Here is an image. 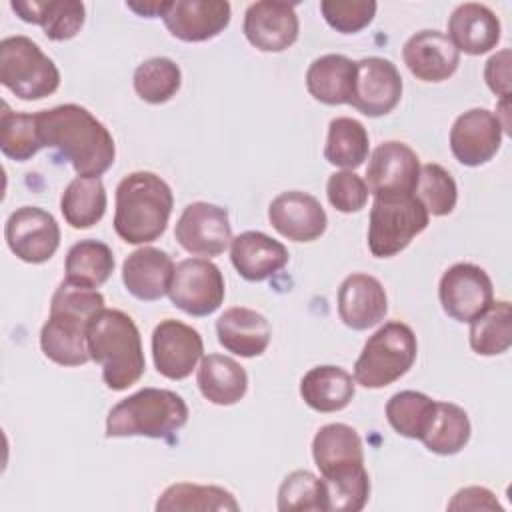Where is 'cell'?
Listing matches in <instances>:
<instances>
[{
  "label": "cell",
  "mask_w": 512,
  "mask_h": 512,
  "mask_svg": "<svg viewBox=\"0 0 512 512\" xmlns=\"http://www.w3.org/2000/svg\"><path fill=\"white\" fill-rule=\"evenodd\" d=\"M188 422V406L180 394L164 388H142L120 400L106 418L108 438H170Z\"/></svg>",
  "instance_id": "8992f818"
},
{
  "label": "cell",
  "mask_w": 512,
  "mask_h": 512,
  "mask_svg": "<svg viewBox=\"0 0 512 512\" xmlns=\"http://www.w3.org/2000/svg\"><path fill=\"white\" fill-rule=\"evenodd\" d=\"M156 510H240L234 494L220 486H202L192 482H178L168 486L156 500Z\"/></svg>",
  "instance_id": "d590c367"
},
{
  "label": "cell",
  "mask_w": 512,
  "mask_h": 512,
  "mask_svg": "<svg viewBox=\"0 0 512 512\" xmlns=\"http://www.w3.org/2000/svg\"><path fill=\"white\" fill-rule=\"evenodd\" d=\"M10 8L20 20L38 24L48 40L64 42L84 26L86 8L78 0H12Z\"/></svg>",
  "instance_id": "4316f807"
},
{
  "label": "cell",
  "mask_w": 512,
  "mask_h": 512,
  "mask_svg": "<svg viewBox=\"0 0 512 512\" xmlns=\"http://www.w3.org/2000/svg\"><path fill=\"white\" fill-rule=\"evenodd\" d=\"M312 456L328 486V510H362L370 496V478L358 432L342 422L322 426L312 440Z\"/></svg>",
  "instance_id": "7a4b0ae2"
},
{
  "label": "cell",
  "mask_w": 512,
  "mask_h": 512,
  "mask_svg": "<svg viewBox=\"0 0 512 512\" xmlns=\"http://www.w3.org/2000/svg\"><path fill=\"white\" fill-rule=\"evenodd\" d=\"M414 196L422 202L428 214L446 216L456 206L458 188L452 174L446 168L430 162L420 166V176L414 188Z\"/></svg>",
  "instance_id": "60d3db41"
},
{
  "label": "cell",
  "mask_w": 512,
  "mask_h": 512,
  "mask_svg": "<svg viewBox=\"0 0 512 512\" xmlns=\"http://www.w3.org/2000/svg\"><path fill=\"white\" fill-rule=\"evenodd\" d=\"M388 312L386 290L370 274H350L338 288V316L352 330H368Z\"/></svg>",
  "instance_id": "7402d4cb"
},
{
  "label": "cell",
  "mask_w": 512,
  "mask_h": 512,
  "mask_svg": "<svg viewBox=\"0 0 512 512\" xmlns=\"http://www.w3.org/2000/svg\"><path fill=\"white\" fill-rule=\"evenodd\" d=\"M446 36L458 52L480 56L500 42V20L488 6L464 2L450 14Z\"/></svg>",
  "instance_id": "d4e9b609"
},
{
  "label": "cell",
  "mask_w": 512,
  "mask_h": 512,
  "mask_svg": "<svg viewBox=\"0 0 512 512\" xmlns=\"http://www.w3.org/2000/svg\"><path fill=\"white\" fill-rule=\"evenodd\" d=\"M172 206L166 180L148 170L132 172L116 186L114 230L126 244L154 242L164 234Z\"/></svg>",
  "instance_id": "5b68a950"
},
{
  "label": "cell",
  "mask_w": 512,
  "mask_h": 512,
  "mask_svg": "<svg viewBox=\"0 0 512 512\" xmlns=\"http://www.w3.org/2000/svg\"><path fill=\"white\" fill-rule=\"evenodd\" d=\"M64 272V280L76 286L98 288L114 272V254L100 240H80L68 250Z\"/></svg>",
  "instance_id": "1f68e13d"
},
{
  "label": "cell",
  "mask_w": 512,
  "mask_h": 512,
  "mask_svg": "<svg viewBox=\"0 0 512 512\" xmlns=\"http://www.w3.org/2000/svg\"><path fill=\"white\" fill-rule=\"evenodd\" d=\"M470 418L464 408L452 402H436L434 418L422 436L424 446L440 456L458 454L470 440Z\"/></svg>",
  "instance_id": "836d02e7"
},
{
  "label": "cell",
  "mask_w": 512,
  "mask_h": 512,
  "mask_svg": "<svg viewBox=\"0 0 512 512\" xmlns=\"http://www.w3.org/2000/svg\"><path fill=\"white\" fill-rule=\"evenodd\" d=\"M246 40L262 52H284L296 40L300 22L296 4L278 0H260L246 8L242 24Z\"/></svg>",
  "instance_id": "ac0fdd59"
},
{
  "label": "cell",
  "mask_w": 512,
  "mask_h": 512,
  "mask_svg": "<svg viewBox=\"0 0 512 512\" xmlns=\"http://www.w3.org/2000/svg\"><path fill=\"white\" fill-rule=\"evenodd\" d=\"M484 80L500 100H510V50L508 48L488 58L484 66Z\"/></svg>",
  "instance_id": "ee69618b"
},
{
  "label": "cell",
  "mask_w": 512,
  "mask_h": 512,
  "mask_svg": "<svg viewBox=\"0 0 512 512\" xmlns=\"http://www.w3.org/2000/svg\"><path fill=\"white\" fill-rule=\"evenodd\" d=\"M4 238L12 254L28 264H42L50 260L60 246V226L56 218L38 208H16L4 226Z\"/></svg>",
  "instance_id": "5bb4252c"
},
{
  "label": "cell",
  "mask_w": 512,
  "mask_h": 512,
  "mask_svg": "<svg viewBox=\"0 0 512 512\" xmlns=\"http://www.w3.org/2000/svg\"><path fill=\"white\" fill-rule=\"evenodd\" d=\"M216 334L224 350L242 358H254L266 352L272 328L264 314L246 306H234L216 320Z\"/></svg>",
  "instance_id": "484cf974"
},
{
  "label": "cell",
  "mask_w": 512,
  "mask_h": 512,
  "mask_svg": "<svg viewBox=\"0 0 512 512\" xmlns=\"http://www.w3.org/2000/svg\"><path fill=\"white\" fill-rule=\"evenodd\" d=\"M268 220L280 236L292 242H312L328 226V216L320 200L300 190L278 194L268 206Z\"/></svg>",
  "instance_id": "d6986e66"
},
{
  "label": "cell",
  "mask_w": 512,
  "mask_h": 512,
  "mask_svg": "<svg viewBox=\"0 0 512 512\" xmlns=\"http://www.w3.org/2000/svg\"><path fill=\"white\" fill-rule=\"evenodd\" d=\"M368 186L364 178H360L354 170L334 172L326 182L328 202L344 214L358 212L368 202Z\"/></svg>",
  "instance_id": "7bdbcfd3"
},
{
  "label": "cell",
  "mask_w": 512,
  "mask_h": 512,
  "mask_svg": "<svg viewBox=\"0 0 512 512\" xmlns=\"http://www.w3.org/2000/svg\"><path fill=\"white\" fill-rule=\"evenodd\" d=\"M374 0H322L320 12L330 28L340 34H356L376 16Z\"/></svg>",
  "instance_id": "b9f144b4"
},
{
  "label": "cell",
  "mask_w": 512,
  "mask_h": 512,
  "mask_svg": "<svg viewBox=\"0 0 512 512\" xmlns=\"http://www.w3.org/2000/svg\"><path fill=\"white\" fill-rule=\"evenodd\" d=\"M40 142L68 160L78 176H102L116 158L108 128L80 104L36 112Z\"/></svg>",
  "instance_id": "6da1fadb"
},
{
  "label": "cell",
  "mask_w": 512,
  "mask_h": 512,
  "mask_svg": "<svg viewBox=\"0 0 512 512\" xmlns=\"http://www.w3.org/2000/svg\"><path fill=\"white\" fill-rule=\"evenodd\" d=\"M104 308V296L96 288L62 280L50 302V316L40 330V348L48 360L60 366H82L90 360L88 326Z\"/></svg>",
  "instance_id": "3957f363"
},
{
  "label": "cell",
  "mask_w": 512,
  "mask_h": 512,
  "mask_svg": "<svg viewBox=\"0 0 512 512\" xmlns=\"http://www.w3.org/2000/svg\"><path fill=\"white\" fill-rule=\"evenodd\" d=\"M106 204V190L98 176H76L64 188L60 198L62 216L66 224L76 230L98 224L106 212Z\"/></svg>",
  "instance_id": "4dcf8cb0"
},
{
  "label": "cell",
  "mask_w": 512,
  "mask_h": 512,
  "mask_svg": "<svg viewBox=\"0 0 512 512\" xmlns=\"http://www.w3.org/2000/svg\"><path fill=\"white\" fill-rule=\"evenodd\" d=\"M448 510H498V512H502V506L498 504L496 496L488 488L466 486L452 496V500L448 502Z\"/></svg>",
  "instance_id": "f6af8a7d"
},
{
  "label": "cell",
  "mask_w": 512,
  "mask_h": 512,
  "mask_svg": "<svg viewBox=\"0 0 512 512\" xmlns=\"http://www.w3.org/2000/svg\"><path fill=\"white\" fill-rule=\"evenodd\" d=\"M88 354L100 364L104 384L122 392L136 384L146 368L144 350L138 326L134 320L116 308H100L88 326Z\"/></svg>",
  "instance_id": "277c9868"
},
{
  "label": "cell",
  "mask_w": 512,
  "mask_h": 512,
  "mask_svg": "<svg viewBox=\"0 0 512 512\" xmlns=\"http://www.w3.org/2000/svg\"><path fill=\"white\" fill-rule=\"evenodd\" d=\"M418 344L404 322H386L364 344L354 362V382L364 388H384L402 378L414 364Z\"/></svg>",
  "instance_id": "52a82bcc"
},
{
  "label": "cell",
  "mask_w": 512,
  "mask_h": 512,
  "mask_svg": "<svg viewBox=\"0 0 512 512\" xmlns=\"http://www.w3.org/2000/svg\"><path fill=\"white\" fill-rule=\"evenodd\" d=\"M196 384L208 402L216 406H232L244 398L248 390V374L234 358L208 354L200 360Z\"/></svg>",
  "instance_id": "83f0119b"
},
{
  "label": "cell",
  "mask_w": 512,
  "mask_h": 512,
  "mask_svg": "<svg viewBox=\"0 0 512 512\" xmlns=\"http://www.w3.org/2000/svg\"><path fill=\"white\" fill-rule=\"evenodd\" d=\"M352 374L340 366L324 364L310 368L300 380V396L316 412H338L354 398Z\"/></svg>",
  "instance_id": "f546056e"
},
{
  "label": "cell",
  "mask_w": 512,
  "mask_h": 512,
  "mask_svg": "<svg viewBox=\"0 0 512 512\" xmlns=\"http://www.w3.org/2000/svg\"><path fill=\"white\" fill-rule=\"evenodd\" d=\"M402 98V76L398 68L380 56L356 62L350 104L364 116L378 118L392 112Z\"/></svg>",
  "instance_id": "9a60e30c"
},
{
  "label": "cell",
  "mask_w": 512,
  "mask_h": 512,
  "mask_svg": "<svg viewBox=\"0 0 512 512\" xmlns=\"http://www.w3.org/2000/svg\"><path fill=\"white\" fill-rule=\"evenodd\" d=\"M288 250L282 242L258 230H246L232 238L230 260L236 272L248 282H262L288 264Z\"/></svg>",
  "instance_id": "603a6c76"
},
{
  "label": "cell",
  "mask_w": 512,
  "mask_h": 512,
  "mask_svg": "<svg viewBox=\"0 0 512 512\" xmlns=\"http://www.w3.org/2000/svg\"><path fill=\"white\" fill-rule=\"evenodd\" d=\"M174 262L168 252L152 246H142L128 254V258L122 264V282L126 290L142 300V302H154L168 294L172 274H174Z\"/></svg>",
  "instance_id": "cb8c5ba5"
},
{
  "label": "cell",
  "mask_w": 512,
  "mask_h": 512,
  "mask_svg": "<svg viewBox=\"0 0 512 512\" xmlns=\"http://www.w3.org/2000/svg\"><path fill=\"white\" fill-rule=\"evenodd\" d=\"M370 150V138L362 122L348 116H338L328 124L324 158L338 168L354 170L364 164Z\"/></svg>",
  "instance_id": "d6a6232c"
},
{
  "label": "cell",
  "mask_w": 512,
  "mask_h": 512,
  "mask_svg": "<svg viewBox=\"0 0 512 512\" xmlns=\"http://www.w3.org/2000/svg\"><path fill=\"white\" fill-rule=\"evenodd\" d=\"M134 90L148 104H164L182 84V72L178 64L166 56L148 58L134 70Z\"/></svg>",
  "instance_id": "f35d334b"
},
{
  "label": "cell",
  "mask_w": 512,
  "mask_h": 512,
  "mask_svg": "<svg viewBox=\"0 0 512 512\" xmlns=\"http://www.w3.org/2000/svg\"><path fill=\"white\" fill-rule=\"evenodd\" d=\"M0 82L22 100H42L60 86V72L52 58L28 36L0 40Z\"/></svg>",
  "instance_id": "ba28073f"
},
{
  "label": "cell",
  "mask_w": 512,
  "mask_h": 512,
  "mask_svg": "<svg viewBox=\"0 0 512 512\" xmlns=\"http://www.w3.org/2000/svg\"><path fill=\"white\" fill-rule=\"evenodd\" d=\"M430 214L416 196L374 198L368 224V248L376 258L400 254L428 226Z\"/></svg>",
  "instance_id": "9c48e42d"
},
{
  "label": "cell",
  "mask_w": 512,
  "mask_h": 512,
  "mask_svg": "<svg viewBox=\"0 0 512 512\" xmlns=\"http://www.w3.org/2000/svg\"><path fill=\"white\" fill-rule=\"evenodd\" d=\"M44 148L40 142L36 114L12 112L6 102H2L0 114V150L6 158L16 162H26Z\"/></svg>",
  "instance_id": "74e56055"
},
{
  "label": "cell",
  "mask_w": 512,
  "mask_h": 512,
  "mask_svg": "<svg viewBox=\"0 0 512 512\" xmlns=\"http://www.w3.org/2000/svg\"><path fill=\"white\" fill-rule=\"evenodd\" d=\"M174 238L194 256H220L232 242L228 210L210 202L188 204L176 222Z\"/></svg>",
  "instance_id": "4fadbf2b"
},
{
  "label": "cell",
  "mask_w": 512,
  "mask_h": 512,
  "mask_svg": "<svg viewBox=\"0 0 512 512\" xmlns=\"http://www.w3.org/2000/svg\"><path fill=\"white\" fill-rule=\"evenodd\" d=\"M402 58L408 70L422 82H444L460 64V52L440 30L412 34L402 48Z\"/></svg>",
  "instance_id": "44dd1931"
},
{
  "label": "cell",
  "mask_w": 512,
  "mask_h": 512,
  "mask_svg": "<svg viewBox=\"0 0 512 512\" xmlns=\"http://www.w3.org/2000/svg\"><path fill=\"white\" fill-rule=\"evenodd\" d=\"M442 310L456 322H472L494 302L492 280L484 268L458 262L450 266L438 284Z\"/></svg>",
  "instance_id": "8fae6325"
},
{
  "label": "cell",
  "mask_w": 512,
  "mask_h": 512,
  "mask_svg": "<svg viewBox=\"0 0 512 512\" xmlns=\"http://www.w3.org/2000/svg\"><path fill=\"white\" fill-rule=\"evenodd\" d=\"M418 176V154L404 142L388 140L372 150L364 182L374 198H402L414 196Z\"/></svg>",
  "instance_id": "7c38bea8"
},
{
  "label": "cell",
  "mask_w": 512,
  "mask_h": 512,
  "mask_svg": "<svg viewBox=\"0 0 512 512\" xmlns=\"http://www.w3.org/2000/svg\"><path fill=\"white\" fill-rule=\"evenodd\" d=\"M204 354V342L192 326L166 318L152 332V358L158 374L168 380H184Z\"/></svg>",
  "instance_id": "2e32d148"
},
{
  "label": "cell",
  "mask_w": 512,
  "mask_h": 512,
  "mask_svg": "<svg viewBox=\"0 0 512 512\" xmlns=\"http://www.w3.org/2000/svg\"><path fill=\"white\" fill-rule=\"evenodd\" d=\"M280 512H320L328 510V486L310 470L290 472L278 488Z\"/></svg>",
  "instance_id": "ab89813d"
},
{
  "label": "cell",
  "mask_w": 512,
  "mask_h": 512,
  "mask_svg": "<svg viewBox=\"0 0 512 512\" xmlns=\"http://www.w3.org/2000/svg\"><path fill=\"white\" fill-rule=\"evenodd\" d=\"M502 134L504 130L494 112L472 108L454 120L450 128V150L460 164L476 168L496 156Z\"/></svg>",
  "instance_id": "e0dca14e"
},
{
  "label": "cell",
  "mask_w": 512,
  "mask_h": 512,
  "mask_svg": "<svg viewBox=\"0 0 512 512\" xmlns=\"http://www.w3.org/2000/svg\"><path fill=\"white\" fill-rule=\"evenodd\" d=\"M224 294V276L208 258H186L174 266L168 296L182 312L208 316L222 306Z\"/></svg>",
  "instance_id": "30bf717a"
},
{
  "label": "cell",
  "mask_w": 512,
  "mask_h": 512,
  "mask_svg": "<svg viewBox=\"0 0 512 512\" xmlns=\"http://www.w3.org/2000/svg\"><path fill=\"white\" fill-rule=\"evenodd\" d=\"M356 62L342 54H324L306 70V88L310 96L328 106L350 104Z\"/></svg>",
  "instance_id": "f1b7e54d"
},
{
  "label": "cell",
  "mask_w": 512,
  "mask_h": 512,
  "mask_svg": "<svg viewBox=\"0 0 512 512\" xmlns=\"http://www.w3.org/2000/svg\"><path fill=\"white\" fill-rule=\"evenodd\" d=\"M226 0H176L162 16L168 32L182 42H206L230 24Z\"/></svg>",
  "instance_id": "ffe728a7"
},
{
  "label": "cell",
  "mask_w": 512,
  "mask_h": 512,
  "mask_svg": "<svg viewBox=\"0 0 512 512\" xmlns=\"http://www.w3.org/2000/svg\"><path fill=\"white\" fill-rule=\"evenodd\" d=\"M126 6L130 10H134L136 14L140 16H146V18H156V16H164L170 2H158V0H150V2H126Z\"/></svg>",
  "instance_id": "bcb514c9"
},
{
  "label": "cell",
  "mask_w": 512,
  "mask_h": 512,
  "mask_svg": "<svg viewBox=\"0 0 512 512\" xmlns=\"http://www.w3.org/2000/svg\"><path fill=\"white\" fill-rule=\"evenodd\" d=\"M436 412V400L416 390L396 392L386 402V418L390 426L404 438L422 440Z\"/></svg>",
  "instance_id": "8d00e7d4"
},
{
  "label": "cell",
  "mask_w": 512,
  "mask_h": 512,
  "mask_svg": "<svg viewBox=\"0 0 512 512\" xmlns=\"http://www.w3.org/2000/svg\"><path fill=\"white\" fill-rule=\"evenodd\" d=\"M470 346L480 356H498L512 346V308L508 300L492 306L470 322Z\"/></svg>",
  "instance_id": "e575fe53"
}]
</instances>
